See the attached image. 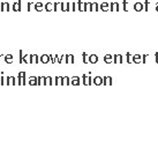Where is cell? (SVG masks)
Wrapping results in <instances>:
<instances>
[{
	"mask_svg": "<svg viewBox=\"0 0 158 156\" xmlns=\"http://www.w3.org/2000/svg\"><path fill=\"white\" fill-rule=\"evenodd\" d=\"M135 9L136 10H141L142 9V5L141 4H136L135 5Z\"/></svg>",
	"mask_w": 158,
	"mask_h": 156,
	"instance_id": "cell-17",
	"label": "cell"
},
{
	"mask_svg": "<svg viewBox=\"0 0 158 156\" xmlns=\"http://www.w3.org/2000/svg\"><path fill=\"white\" fill-rule=\"evenodd\" d=\"M91 10H99V5L97 2H92V7H91Z\"/></svg>",
	"mask_w": 158,
	"mask_h": 156,
	"instance_id": "cell-10",
	"label": "cell"
},
{
	"mask_svg": "<svg viewBox=\"0 0 158 156\" xmlns=\"http://www.w3.org/2000/svg\"><path fill=\"white\" fill-rule=\"evenodd\" d=\"M76 4H77V10H80V12H84L85 10V2L82 1V0H77Z\"/></svg>",
	"mask_w": 158,
	"mask_h": 156,
	"instance_id": "cell-4",
	"label": "cell"
},
{
	"mask_svg": "<svg viewBox=\"0 0 158 156\" xmlns=\"http://www.w3.org/2000/svg\"><path fill=\"white\" fill-rule=\"evenodd\" d=\"M95 81H96V83H97V85H99V83H100V81H102V80L99 79V77H97V79H96V80H95Z\"/></svg>",
	"mask_w": 158,
	"mask_h": 156,
	"instance_id": "cell-20",
	"label": "cell"
},
{
	"mask_svg": "<svg viewBox=\"0 0 158 156\" xmlns=\"http://www.w3.org/2000/svg\"><path fill=\"white\" fill-rule=\"evenodd\" d=\"M49 59H50V57L49 56H46V55H44V56H42V58H41V60L43 61V63H47V61H49Z\"/></svg>",
	"mask_w": 158,
	"mask_h": 156,
	"instance_id": "cell-11",
	"label": "cell"
},
{
	"mask_svg": "<svg viewBox=\"0 0 158 156\" xmlns=\"http://www.w3.org/2000/svg\"><path fill=\"white\" fill-rule=\"evenodd\" d=\"M21 7H22V2H21V0H17L16 2H14V4L12 5V9L14 10V12H20Z\"/></svg>",
	"mask_w": 158,
	"mask_h": 156,
	"instance_id": "cell-2",
	"label": "cell"
},
{
	"mask_svg": "<svg viewBox=\"0 0 158 156\" xmlns=\"http://www.w3.org/2000/svg\"><path fill=\"white\" fill-rule=\"evenodd\" d=\"M0 12H1V10H0Z\"/></svg>",
	"mask_w": 158,
	"mask_h": 156,
	"instance_id": "cell-21",
	"label": "cell"
},
{
	"mask_svg": "<svg viewBox=\"0 0 158 156\" xmlns=\"http://www.w3.org/2000/svg\"><path fill=\"white\" fill-rule=\"evenodd\" d=\"M34 7H35V10H37V12H42V10H44V4L43 2H35L34 4Z\"/></svg>",
	"mask_w": 158,
	"mask_h": 156,
	"instance_id": "cell-5",
	"label": "cell"
},
{
	"mask_svg": "<svg viewBox=\"0 0 158 156\" xmlns=\"http://www.w3.org/2000/svg\"><path fill=\"white\" fill-rule=\"evenodd\" d=\"M99 9H102V10H108V9H109V4H108V2H103V4H102L100 6H99Z\"/></svg>",
	"mask_w": 158,
	"mask_h": 156,
	"instance_id": "cell-7",
	"label": "cell"
},
{
	"mask_svg": "<svg viewBox=\"0 0 158 156\" xmlns=\"http://www.w3.org/2000/svg\"><path fill=\"white\" fill-rule=\"evenodd\" d=\"M60 9L62 12H68L71 10V2H60Z\"/></svg>",
	"mask_w": 158,
	"mask_h": 156,
	"instance_id": "cell-1",
	"label": "cell"
},
{
	"mask_svg": "<svg viewBox=\"0 0 158 156\" xmlns=\"http://www.w3.org/2000/svg\"><path fill=\"white\" fill-rule=\"evenodd\" d=\"M91 7H92V2H85V10H88V12H90L91 10Z\"/></svg>",
	"mask_w": 158,
	"mask_h": 156,
	"instance_id": "cell-8",
	"label": "cell"
},
{
	"mask_svg": "<svg viewBox=\"0 0 158 156\" xmlns=\"http://www.w3.org/2000/svg\"><path fill=\"white\" fill-rule=\"evenodd\" d=\"M79 82H80L79 77H74L73 81H72V83H73V85H79Z\"/></svg>",
	"mask_w": 158,
	"mask_h": 156,
	"instance_id": "cell-16",
	"label": "cell"
},
{
	"mask_svg": "<svg viewBox=\"0 0 158 156\" xmlns=\"http://www.w3.org/2000/svg\"><path fill=\"white\" fill-rule=\"evenodd\" d=\"M119 9V5L118 4H111V10H118Z\"/></svg>",
	"mask_w": 158,
	"mask_h": 156,
	"instance_id": "cell-13",
	"label": "cell"
},
{
	"mask_svg": "<svg viewBox=\"0 0 158 156\" xmlns=\"http://www.w3.org/2000/svg\"><path fill=\"white\" fill-rule=\"evenodd\" d=\"M76 9H77V4H76V2H72V4H71V10L75 12Z\"/></svg>",
	"mask_w": 158,
	"mask_h": 156,
	"instance_id": "cell-12",
	"label": "cell"
},
{
	"mask_svg": "<svg viewBox=\"0 0 158 156\" xmlns=\"http://www.w3.org/2000/svg\"><path fill=\"white\" fill-rule=\"evenodd\" d=\"M33 5H34V2H28V4H27V8H28L29 12H30V8H31V6H33Z\"/></svg>",
	"mask_w": 158,
	"mask_h": 156,
	"instance_id": "cell-18",
	"label": "cell"
},
{
	"mask_svg": "<svg viewBox=\"0 0 158 156\" xmlns=\"http://www.w3.org/2000/svg\"><path fill=\"white\" fill-rule=\"evenodd\" d=\"M59 8H60V2H53V10L58 12Z\"/></svg>",
	"mask_w": 158,
	"mask_h": 156,
	"instance_id": "cell-9",
	"label": "cell"
},
{
	"mask_svg": "<svg viewBox=\"0 0 158 156\" xmlns=\"http://www.w3.org/2000/svg\"><path fill=\"white\" fill-rule=\"evenodd\" d=\"M0 10L1 12H8V10H10V4L9 2H1L0 4Z\"/></svg>",
	"mask_w": 158,
	"mask_h": 156,
	"instance_id": "cell-3",
	"label": "cell"
},
{
	"mask_svg": "<svg viewBox=\"0 0 158 156\" xmlns=\"http://www.w3.org/2000/svg\"><path fill=\"white\" fill-rule=\"evenodd\" d=\"M44 9L46 10V12H52L53 10V2H46V4L44 5Z\"/></svg>",
	"mask_w": 158,
	"mask_h": 156,
	"instance_id": "cell-6",
	"label": "cell"
},
{
	"mask_svg": "<svg viewBox=\"0 0 158 156\" xmlns=\"http://www.w3.org/2000/svg\"><path fill=\"white\" fill-rule=\"evenodd\" d=\"M89 60H90V63H96L97 61V56H90Z\"/></svg>",
	"mask_w": 158,
	"mask_h": 156,
	"instance_id": "cell-14",
	"label": "cell"
},
{
	"mask_svg": "<svg viewBox=\"0 0 158 156\" xmlns=\"http://www.w3.org/2000/svg\"><path fill=\"white\" fill-rule=\"evenodd\" d=\"M83 61H84V63H87V61H88V55H85V53H83Z\"/></svg>",
	"mask_w": 158,
	"mask_h": 156,
	"instance_id": "cell-19",
	"label": "cell"
},
{
	"mask_svg": "<svg viewBox=\"0 0 158 156\" xmlns=\"http://www.w3.org/2000/svg\"><path fill=\"white\" fill-rule=\"evenodd\" d=\"M5 60L7 61V63H12L13 61V57L10 55H8V56H6V58H5Z\"/></svg>",
	"mask_w": 158,
	"mask_h": 156,
	"instance_id": "cell-15",
	"label": "cell"
}]
</instances>
